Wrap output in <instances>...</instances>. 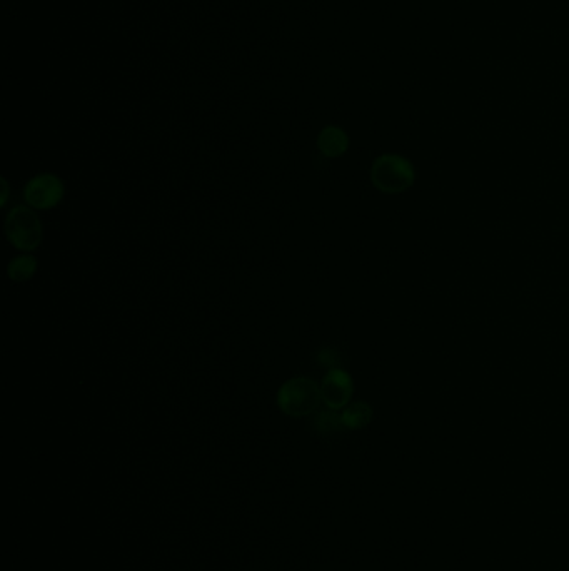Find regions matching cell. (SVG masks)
Returning <instances> with one entry per match:
<instances>
[{
	"label": "cell",
	"mask_w": 569,
	"mask_h": 571,
	"mask_svg": "<svg viewBox=\"0 0 569 571\" xmlns=\"http://www.w3.org/2000/svg\"><path fill=\"white\" fill-rule=\"evenodd\" d=\"M2 184H4V199H2V204H6L7 194H9V187H7V181L2 177Z\"/></svg>",
	"instance_id": "cell-10"
},
{
	"label": "cell",
	"mask_w": 569,
	"mask_h": 571,
	"mask_svg": "<svg viewBox=\"0 0 569 571\" xmlns=\"http://www.w3.org/2000/svg\"><path fill=\"white\" fill-rule=\"evenodd\" d=\"M353 393V378L346 369L331 368L321 381V396L329 410L343 411L351 403Z\"/></svg>",
	"instance_id": "cell-5"
},
{
	"label": "cell",
	"mask_w": 569,
	"mask_h": 571,
	"mask_svg": "<svg viewBox=\"0 0 569 571\" xmlns=\"http://www.w3.org/2000/svg\"><path fill=\"white\" fill-rule=\"evenodd\" d=\"M314 430L323 433V435H331V433H339L346 428H344L341 413L328 408V410L318 413L314 418Z\"/></svg>",
	"instance_id": "cell-9"
},
{
	"label": "cell",
	"mask_w": 569,
	"mask_h": 571,
	"mask_svg": "<svg viewBox=\"0 0 569 571\" xmlns=\"http://www.w3.org/2000/svg\"><path fill=\"white\" fill-rule=\"evenodd\" d=\"M22 196L29 208L36 211H51L57 208L66 196V186L57 174L42 172L27 181Z\"/></svg>",
	"instance_id": "cell-4"
},
{
	"label": "cell",
	"mask_w": 569,
	"mask_h": 571,
	"mask_svg": "<svg viewBox=\"0 0 569 571\" xmlns=\"http://www.w3.org/2000/svg\"><path fill=\"white\" fill-rule=\"evenodd\" d=\"M341 418L346 430H363L373 421L374 411L366 401H354L341 411Z\"/></svg>",
	"instance_id": "cell-7"
},
{
	"label": "cell",
	"mask_w": 569,
	"mask_h": 571,
	"mask_svg": "<svg viewBox=\"0 0 569 571\" xmlns=\"http://www.w3.org/2000/svg\"><path fill=\"white\" fill-rule=\"evenodd\" d=\"M6 236L9 243L22 253H32L44 241V226L37 216L36 209L17 206L11 209L6 218Z\"/></svg>",
	"instance_id": "cell-3"
},
{
	"label": "cell",
	"mask_w": 569,
	"mask_h": 571,
	"mask_svg": "<svg viewBox=\"0 0 569 571\" xmlns=\"http://www.w3.org/2000/svg\"><path fill=\"white\" fill-rule=\"evenodd\" d=\"M373 186L383 194H403L413 187L416 169L408 157L399 154H381L369 171Z\"/></svg>",
	"instance_id": "cell-2"
},
{
	"label": "cell",
	"mask_w": 569,
	"mask_h": 571,
	"mask_svg": "<svg viewBox=\"0 0 569 571\" xmlns=\"http://www.w3.org/2000/svg\"><path fill=\"white\" fill-rule=\"evenodd\" d=\"M37 268H39V261H37L36 256L24 253L12 259L11 263H9L7 276L14 283H26V281L36 276Z\"/></svg>",
	"instance_id": "cell-8"
},
{
	"label": "cell",
	"mask_w": 569,
	"mask_h": 571,
	"mask_svg": "<svg viewBox=\"0 0 569 571\" xmlns=\"http://www.w3.org/2000/svg\"><path fill=\"white\" fill-rule=\"evenodd\" d=\"M349 144L351 141H349L348 132L339 126L324 127L323 131L319 132L318 141H316L319 152L328 159L343 157L348 152Z\"/></svg>",
	"instance_id": "cell-6"
},
{
	"label": "cell",
	"mask_w": 569,
	"mask_h": 571,
	"mask_svg": "<svg viewBox=\"0 0 569 571\" xmlns=\"http://www.w3.org/2000/svg\"><path fill=\"white\" fill-rule=\"evenodd\" d=\"M276 403L277 408L291 418L313 415L323 403L321 385L306 376L288 379L277 391Z\"/></svg>",
	"instance_id": "cell-1"
}]
</instances>
